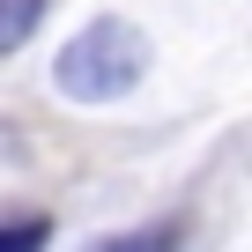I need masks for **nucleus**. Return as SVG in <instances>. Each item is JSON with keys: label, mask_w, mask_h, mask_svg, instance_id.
I'll use <instances>...</instances> for the list:
<instances>
[{"label": "nucleus", "mask_w": 252, "mask_h": 252, "mask_svg": "<svg viewBox=\"0 0 252 252\" xmlns=\"http://www.w3.org/2000/svg\"><path fill=\"white\" fill-rule=\"evenodd\" d=\"M141 74H149V37H141L134 23H119V15L82 23L74 45L52 60V82H60L74 104H119Z\"/></svg>", "instance_id": "f257e3e1"}, {"label": "nucleus", "mask_w": 252, "mask_h": 252, "mask_svg": "<svg viewBox=\"0 0 252 252\" xmlns=\"http://www.w3.org/2000/svg\"><path fill=\"white\" fill-rule=\"evenodd\" d=\"M37 23H45V0H0V60H8Z\"/></svg>", "instance_id": "f03ea898"}, {"label": "nucleus", "mask_w": 252, "mask_h": 252, "mask_svg": "<svg viewBox=\"0 0 252 252\" xmlns=\"http://www.w3.org/2000/svg\"><path fill=\"white\" fill-rule=\"evenodd\" d=\"M89 252H178V222H156V230H126V237H104Z\"/></svg>", "instance_id": "7ed1b4c3"}, {"label": "nucleus", "mask_w": 252, "mask_h": 252, "mask_svg": "<svg viewBox=\"0 0 252 252\" xmlns=\"http://www.w3.org/2000/svg\"><path fill=\"white\" fill-rule=\"evenodd\" d=\"M45 245H52V222L45 215H23V222L0 230V252H45Z\"/></svg>", "instance_id": "20e7f679"}]
</instances>
